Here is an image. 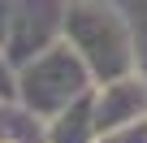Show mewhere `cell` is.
<instances>
[{
  "instance_id": "6",
  "label": "cell",
  "mask_w": 147,
  "mask_h": 143,
  "mask_svg": "<svg viewBox=\"0 0 147 143\" xmlns=\"http://www.w3.org/2000/svg\"><path fill=\"white\" fill-rule=\"evenodd\" d=\"M138 69H143V78H147V61H143V65H138Z\"/></svg>"
},
{
  "instance_id": "1",
  "label": "cell",
  "mask_w": 147,
  "mask_h": 143,
  "mask_svg": "<svg viewBox=\"0 0 147 143\" xmlns=\"http://www.w3.org/2000/svg\"><path fill=\"white\" fill-rule=\"evenodd\" d=\"M65 43L82 56V65L91 69L95 83L134 74L143 65L125 18L113 5H104V0H78V5H69V13H65Z\"/></svg>"
},
{
  "instance_id": "3",
  "label": "cell",
  "mask_w": 147,
  "mask_h": 143,
  "mask_svg": "<svg viewBox=\"0 0 147 143\" xmlns=\"http://www.w3.org/2000/svg\"><path fill=\"white\" fill-rule=\"evenodd\" d=\"M91 108H95L100 134L117 130V126H130V121H143L147 117V78H143V69L95 83L91 87Z\"/></svg>"
},
{
  "instance_id": "2",
  "label": "cell",
  "mask_w": 147,
  "mask_h": 143,
  "mask_svg": "<svg viewBox=\"0 0 147 143\" xmlns=\"http://www.w3.org/2000/svg\"><path fill=\"white\" fill-rule=\"evenodd\" d=\"M95 87L91 69L82 65V56L69 43H52L39 56H30L18 74V100L22 108H30L39 121L56 117L61 108H69L78 96H87Z\"/></svg>"
},
{
  "instance_id": "5",
  "label": "cell",
  "mask_w": 147,
  "mask_h": 143,
  "mask_svg": "<svg viewBox=\"0 0 147 143\" xmlns=\"http://www.w3.org/2000/svg\"><path fill=\"white\" fill-rule=\"evenodd\" d=\"M95 143H147V117L130 121V126H117V130H104Z\"/></svg>"
},
{
  "instance_id": "4",
  "label": "cell",
  "mask_w": 147,
  "mask_h": 143,
  "mask_svg": "<svg viewBox=\"0 0 147 143\" xmlns=\"http://www.w3.org/2000/svg\"><path fill=\"white\" fill-rule=\"evenodd\" d=\"M100 126H95V108H91V91L78 96L69 108H61L56 117L43 121V143H95Z\"/></svg>"
}]
</instances>
